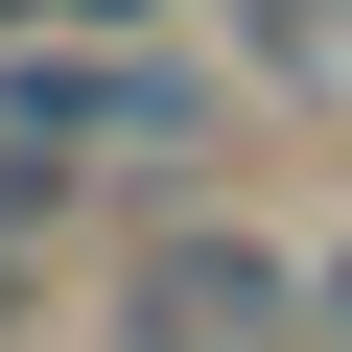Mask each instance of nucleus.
Returning <instances> with one entry per match:
<instances>
[{
	"label": "nucleus",
	"instance_id": "1",
	"mask_svg": "<svg viewBox=\"0 0 352 352\" xmlns=\"http://www.w3.org/2000/svg\"><path fill=\"white\" fill-rule=\"evenodd\" d=\"M118 352H329V329H305V258L258 212H164L118 258Z\"/></svg>",
	"mask_w": 352,
	"mask_h": 352
},
{
	"label": "nucleus",
	"instance_id": "3",
	"mask_svg": "<svg viewBox=\"0 0 352 352\" xmlns=\"http://www.w3.org/2000/svg\"><path fill=\"white\" fill-rule=\"evenodd\" d=\"M47 212H71V164H24V141H0V258H24Z\"/></svg>",
	"mask_w": 352,
	"mask_h": 352
},
{
	"label": "nucleus",
	"instance_id": "2",
	"mask_svg": "<svg viewBox=\"0 0 352 352\" xmlns=\"http://www.w3.org/2000/svg\"><path fill=\"white\" fill-rule=\"evenodd\" d=\"M24 47H141V0H0Z\"/></svg>",
	"mask_w": 352,
	"mask_h": 352
},
{
	"label": "nucleus",
	"instance_id": "5",
	"mask_svg": "<svg viewBox=\"0 0 352 352\" xmlns=\"http://www.w3.org/2000/svg\"><path fill=\"white\" fill-rule=\"evenodd\" d=\"M305 329H329V352H352V258H305Z\"/></svg>",
	"mask_w": 352,
	"mask_h": 352
},
{
	"label": "nucleus",
	"instance_id": "4",
	"mask_svg": "<svg viewBox=\"0 0 352 352\" xmlns=\"http://www.w3.org/2000/svg\"><path fill=\"white\" fill-rule=\"evenodd\" d=\"M235 24H258V47H282V71H305V47H329V24H352V0H235Z\"/></svg>",
	"mask_w": 352,
	"mask_h": 352
}]
</instances>
